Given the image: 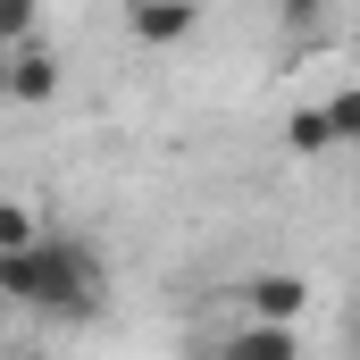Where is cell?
Wrapping results in <instances>:
<instances>
[{"mask_svg": "<svg viewBox=\"0 0 360 360\" xmlns=\"http://www.w3.org/2000/svg\"><path fill=\"white\" fill-rule=\"evenodd\" d=\"M0 92H8V101H25V109H42V101L59 92V59H51V51H34V42H8V59H0Z\"/></svg>", "mask_w": 360, "mask_h": 360, "instance_id": "obj_3", "label": "cell"}, {"mask_svg": "<svg viewBox=\"0 0 360 360\" xmlns=\"http://www.w3.org/2000/svg\"><path fill=\"white\" fill-rule=\"evenodd\" d=\"M193 25H201V0H126V34L151 51H176Z\"/></svg>", "mask_w": 360, "mask_h": 360, "instance_id": "obj_2", "label": "cell"}, {"mask_svg": "<svg viewBox=\"0 0 360 360\" xmlns=\"http://www.w3.org/2000/svg\"><path fill=\"white\" fill-rule=\"evenodd\" d=\"M319 109H327V134H335V143H360V84H344V92H327Z\"/></svg>", "mask_w": 360, "mask_h": 360, "instance_id": "obj_7", "label": "cell"}, {"mask_svg": "<svg viewBox=\"0 0 360 360\" xmlns=\"http://www.w3.org/2000/svg\"><path fill=\"white\" fill-rule=\"evenodd\" d=\"M0 302H17V310H101V260H92V243L76 235H34V243H17V252H0Z\"/></svg>", "mask_w": 360, "mask_h": 360, "instance_id": "obj_1", "label": "cell"}, {"mask_svg": "<svg viewBox=\"0 0 360 360\" xmlns=\"http://www.w3.org/2000/svg\"><path fill=\"white\" fill-rule=\"evenodd\" d=\"M352 293H360V276H352Z\"/></svg>", "mask_w": 360, "mask_h": 360, "instance_id": "obj_11", "label": "cell"}, {"mask_svg": "<svg viewBox=\"0 0 360 360\" xmlns=\"http://www.w3.org/2000/svg\"><path fill=\"white\" fill-rule=\"evenodd\" d=\"M243 302H252V319H302V310H310V285L293 269H269V276L243 285Z\"/></svg>", "mask_w": 360, "mask_h": 360, "instance_id": "obj_4", "label": "cell"}, {"mask_svg": "<svg viewBox=\"0 0 360 360\" xmlns=\"http://www.w3.org/2000/svg\"><path fill=\"white\" fill-rule=\"evenodd\" d=\"M34 25H42V0H0V51L34 42Z\"/></svg>", "mask_w": 360, "mask_h": 360, "instance_id": "obj_8", "label": "cell"}, {"mask_svg": "<svg viewBox=\"0 0 360 360\" xmlns=\"http://www.w3.org/2000/svg\"><path fill=\"white\" fill-rule=\"evenodd\" d=\"M42 235V218L25 210V201H0V252H17V243H34Z\"/></svg>", "mask_w": 360, "mask_h": 360, "instance_id": "obj_9", "label": "cell"}, {"mask_svg": "<svg viewBox=\"0 0 360 360\" xmlns=\"http://www.w3.org/2000/svg\"><path fill=\"white\" fill-rule=\"evenodd\" d=\"M285 143H293L302 160H319V151H335V134H327V109H293V117H285Z\"/></svg>", "mask_w": 360, "mask_h": 360, "instance_id": "obj_6", "label": "cell"}, {"mask_svg": "<svg viewBox=\"0 0 360 360\" xmlns=\"http://www.w3.org/2000/svg\"><path fill=\"white\" fill-rule=\"evenodd\" d=\"M293 344H302L293 319H252L243 335H226V352H235V360H293Z\"/></svg>", "mask_w": 360, "mask_h": 360, "instance_id": "obj_5", "label": "cell"}, {"mask_svg": "<svg viewBox=\"0 0 360 360\" xmlns=\"http://www.w3.org/2000/svg\"><path fill=\"white\" fill-rule=\"evenodd\" d=\"M276 17H285V25H293V34H310V25H319V17H327V0H276Z\"/></svg>", "mask_w": 360, "mask_h": 360, "instance_id": "obj_10", "label": "cell"}]
</instances>
